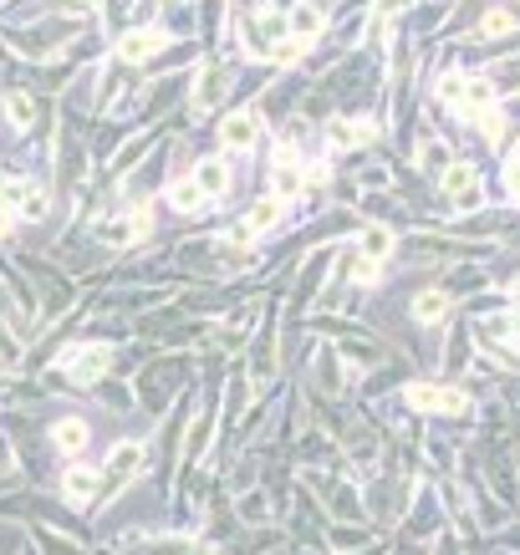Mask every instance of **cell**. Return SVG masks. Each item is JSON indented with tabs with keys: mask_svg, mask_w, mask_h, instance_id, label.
Listing matches in <instances>:
<instances>
[{
	"mask_svg": "<svg viewBox=\"0 0 520 555\" xmlns=\"http://www.w3.org/2000/svg\"><path fill=\"white\" fill-rule=\"evenodd\" d=\"M51 438H57V449L62 453H82L87 449V423L82 418H62V423L51 428Z\"/></svg>",
	"mask_w": 520,
	"mask_h": 555,
	"instance_id": "16",
	"label": "cell"
},
{
	"mask_svg": "<svg viewBox=\"0 0 520 555\" xmlns=\"http://www.w3.org/2000/svg\"><path fill=\"white\" fill-rule=\"evenodd\" d=\"M439 97L454 107L459 118H479V112H490V103H495L490 82H470V77H444L439 82Z\"/></svg>",
	"mask_w": 520,
	"mask_h": 555,
	"instance_id": "1",
	"label": "cell"
},
{
	"mask_svg": "<svg viewBox=\"0 0 520 555\" xmlns=\"http://www.w3.org/2000/svg\"><path fill=\"white\" fill-rule=\"evenodd\" d=\"M418 164H423V168H434V173H444V168L454 164V158H449V148L439 143V138H429V143L418 148Z\"/></svg>",
	"mask_w": 520,
	"mask_h": 555,
	"instance_id": "20",
	"label": "cell"
},
{
	"mask_svg": "<svg viewBox=\"0 0 520 555\" xmlns=\"http://www.w3.org/2000/svg\"><path fill=\"white\" fill-rule=\"evenodd\" d=\"M418 412H464V392L459 388H429V382H414L403 392Z\"/></svg>",
	"mask_w": 520,
	"mask_h": 555,
	"instance_id": "2",
	"label": "cell"
},
{
	"mask_svg": "<svg viewBox=\"0 0 520 555\" xmlns=\"http://www.w3.org/2000/svg\"><path fill=\"white\" fill-rule=\"evenodd\" d=\"M107 362H113V351H107V347H82V351H72L66 377H72L77 388H87V382H97V377L107 372Z\"/></svg>",
	"mask_w": 520,
	"mask_h": 555,
	"instance_id": "5",
	"label": "cell"
},
{
	"mask_svg": "<svg viewBox=\"0 0 520 555\" xmlns=\"http://www.w3.org/2000/svg\"><path fill=\"white\" fill-rule=\"evenodd\" d=\"M148 229H153L148 209H133V214H128V220H118V225H103V240H113V245H128V240H144Z\"/></svg>",
	"mask_w": 520,
	"mask_h": 555,
	"instance_id": "12",
	"label": "cell"
},
{
	"mask_svg": "<svg viewBox=\"0 0 520 555\" xmlns=\"http://www.w3.org/2000/svg\"><path fill=\"white\" fill-rule=\"evenodd\" d=\"M377 138V123L373 118H342V123H332V143L337 148H362Z\"/></svg>",
	"mask_w": 520,
	"mask_h": 555,
	"instance_id": "9",
	"label": "cell"
},
{
	"mask_svg": "<svg viewBox=\"0 0 520 555\" xmlns=\"http://www.w3.org/2000/svg\"><path fill=\"white\" fill-rule=\"evenodd\" d=\"M408 0H377V16H393V11H403Z\"/></svg>",
	"mask_w": 520,
	"mask_h": 555,
	"instance_id": "27",
	"label": "cell"
},
{
	"mask_svg": "<svg viewBox=\"0 0 520 555\" xmlns=\"http://www.w3.org/2000/svg\"><path fill=\"white\" fill-rule=\"evenodd\" d=\"M439 184H444V194H449L454 204H464V209L479 204V173L470 164H449L444 173H439Z\"/></svg>",
	"mask_w": 520,
	"mask_h": 555,
	"instance_id": "4",
	"label": "cell"
},
{
	"mask_svg": "<svg viewBox=\"0 0 520 555\" xmlns=\"http://www.w3.org/2000/svg\"><path fill=\"white\" fill-rule=\"evenodd\" d=\"M479 127H485V138H490V143H505V118H500L495 107H490V112H479Z\"/></svg>",
	"mask_w": 520,
	"mask_h": 555,
	"instance_id": "24",
	"label": "cell"
},
{
	"mask_svg": "<svg viewBox=\"0 0 520 555\" xmlns=\"http://www.w3.org/2000/svg\"><path fill=\"white\" fill-rule=\"evenodd\" d=\"M516 301H520V281H516Z\"/></svg>",
	"mask_w": 520,
	"mask_h": 555,
	"instance_id": "28",
	"label": "cell"
},
{
	"mask_svg": "<svg viewBox=\"0 0 520 555\" xmlns=\"http://www.w3.org/2000/svg\"><path fill=\"white\" fill-rule=\"evenodd\" d=\"M245 225H250V229H271V225H276V199H266V204H255V209H250V214H245Z\"/></svg>",
	"mask_w": 520,
	"mask_h": 555,
	"instance_id": "25",
	"label": "cell"
},
{
	"mask_svg": "<svg viewBox=\"0 0 520 555\" xmlns=\"http://www.w3.org/2000/svg\"><path fill=\"white\" fill-rule=\"evenodd\" d=\"M516 331H520V311H516Z\"/></svg>",
	"mask_w": 520,
	"mask_h": 555,
	"instance_id": "29",
	"label": "cell"
},
{
	"mask_svg": "<svg viewBox=\"0 0 520 555\" xmlns=\"http://www.w3.org/2000/svg\"><path fill=\"white\" fill-rule=\"evenodd\" d=\"M164 42H168V36L159 31V26H144V31H128L123 42H118V57L138 66V62H148V57H153V51H159Z\"/></svg>",
	"mask_w": 520,
	"mask_h": 555,
	"instance_id": "8",
	"label": "cell"
},
{
	"mask_svg": "<svg viewBox=\"0 0 520 555\" xmlns=\"http://www.w3.org/2000/svg\"><path fill=\"white\" fill-rule=\"evenodd\" d=\"M46 209H51L46 189H26V199H21V214H26V220H42Z\"/></svg>",
	"mask_w": 520,
	"mask_h": 555,
	"instance_id": "22",
	"label": "cell"
},
{
	"mask_svg": "<svg viewBox=\"0 0 520 555\" xmlns=\"http://www.w3.org/2000/svg\"><path fill=\"white\" fill-rule=\"evenodd\" d=\"M414 316L423 321V327H439V321L449 316V296H444V290H423V296L414 301Z\"/></svg>",
	"mask_w": 520,
	"mask_h": 555,
	"instance_id": "17",
	"label": "cell"
},
{
	"mask_svg": "<svg viewBox=\"0 0 520 555\" xmlns=\"http://www.w3.org/2000/svg\"><path fill=\"white\" fill-rule=\"evenodd\" d=\"M255 138H260V118H255V112H235V118H225V127H220V143H225L229 153L255 148Z\"/></svg>",
	"mask_w": 520,
	"mask_h": 555,
	"instance_id": "7",
	"label": "cell"
},
{
	"mask_svg": "<svg viewBox=\"0 0 520 555\" xmlns=\"http://www.w3.org/2000/svg\"><path fill=\"white\" fill-rule=\"evenodd\" d=\"M194 179L205 184V194H209V199H220V194L229 189V168H225V158H205V164L194 168Z\"/></svg>",
	"mask_w": 520,
	"mask_h": 555,
	"instance_id": "15",
	"label": "cell"
},
{
	"mask_svg": "<svg viewBox=\"0 0 520 555\" xmlns=\"http://www.w3.org/2000/svg\"><path fill=\"white\" fill-rule=\"evenodd\" d=\"M510 26H516V16H510V11H490V16L479 21V31H485V36H505Z\"/></svg>",
	"mask_w": 520,
	"mask_h": 555,
	"instance_id": "23",
	"label": "cell"
},
{
	"mask_svg": "<svg viewBox=\"0 0 520 555\" xmlns=\"http://www.w3.org/2000/svg\"><path fill=\"white\" fill-rule=\"evenodd\" d=\"M5 118H11L16 127H31V118H36L31 97H26V92H5Z\"/></svg>",
	"mask_w": 520,
	"mask_h": 555,
	"instance_id": "19",
	"label": "cell"
},
{
	"mask_svg": "<svg viewBox=\"0 0 520 555\" xmlns=\"http://www.w3.org/2000/svg\"><path fill=\"white\" fill-rule=\"evenodd\" d=\"M286 26H291V36L312 42V36H322L327 16H322V5H291V11H286Z\"/></svg>",
	"mask_w": 520,
	"mask_h": 555,
	"instance_id": "13",
	"label": "cell"
},
{
	"mask_svg": "<svg viewBox=\"0 0 520 555\" xmlns=\"http://www.w3.org/2000/svg\"><path fill=\"white\" fill-rule=\"evenodd\" d=\"M301 184H307V173H301V164H296V153L291 148H281V158L271 164V194L276 199H296Z\"/></svg>",
	"mask_w": 520,
	"mask_h": 555,
	"instance_id": "6",
	"label": "cell"
},
{
	"mask_svg": "<svg viewBox=\"0 0 520 555\" xmlns=\"http://www.w3.org/2000/svg\"><path fill=\"white\" fill-rule=\"evenodd\" d=\"M209 194H205V184H199V179H194V173H189V179H174V184H168V204L179 209V214H194V209L205 204Z\"/></svg>",
	"mask_w": 520,
	"mask_h": 555,
	"instance_id": "14",
	"label": "cell"
},
{
	"mask_svg": "<svg viewBox=\"0 0 520 555\" xmlns=\"http://www.w3.org/2000/svg\"><path fill=\"white\" fill-rule=\"evenodd\" d=\"M220 97H225V66L209 62L205 72H199V87H194V112H209Z\"/></svg>",
	"mask_w": 520,
	"mask_h": 555,
	"instance_id": "11",
	"label": "cell"
},
{
	"mask_svg": "<svg viewBox=\"0 0 520 555\" xmlns=\"http://www.w3.org/2000/svg\"><path fill=\"white\" fill-rule=\"evenodd\" d=\"M505 189L520 199V158H510V164H505Z\"/></svg>",
	"mask_w": 520,
	"mask_h": 555,
	"instance_id": "26",
	"label": "cell"
},
{
	"mask_svg": "<svg viewBox=\"0 0 520 555\" xmlns=\"http://www.w3.org/2000/svg\"><path fill=\"white\" fill-rule=\"evenodd\" d=\"M357 250L368 255V260H388V250H393V235L383 225H368L362 235H357Z\"/></svg>",
	"mask_w": 520,
	"mask_h": 555,
	"instance_id": "18",
	"label": "cell"
},
{
	"mask_svg": "<svg viewBox=\"0 0 520 555\" xmlns=\"http://www.w3.org/2000/svg\"><path fill=\"white\" fill-rule=\"evenodd\" d=\"M62 494L72 499V505H87L92 494H103V474H92V469H66V474H62Z\"/></svg>",
	"mask_w": 520,
	"mask_h": 555,
	"instance_id": "10",
	"label": "cell"
},
{
	"mask_svg": "<svg viewBox=\"0 0 520 555\" xmlns=\"http://www.w3.org/2000/svg\"><path fill=\"white\" fill-rule=\"evenodd\" d=\"M296 57H301V36H281V42L271 46V57H266V62H276V66H291Z\"/></svg>",
	"mask_w": 520,
	"mask_h": 555,
	"instance_id": "21",
	"label": "cell"
},
{
	"mask_svg": "<svg viewBox=\"0 0 520 555\" xmlns=\"http://www.w3.org/2000/svg\"><path fill=\"white\" fill-rule=\"evenodd\" d=\"M144 469V449L138 443H118L113 449V459H107V474H103V494H113V489H123L133 474Z\"/></svg>",
	"mask_w": 520,
	"mask_h": 555,
	"instance_id": "3",
	"label": "cell"
}]
</instances>
